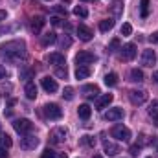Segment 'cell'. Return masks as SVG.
Instances as JSON below:
<instances>
[{
    "instance_id": "cell-14",
    "label": "cell",
    "mask_w": 158,
    "mask_h": 158,
    "mask_svg": "<svg viewBox=\"0 0 158 158\" xmlns=\"http://www.w3.org/2000/svg\"><path fill=\"white\" fill-rule=\"evenodd\" d=\"M123 118V109H119V107H114V109H109L107 112H105V119L107 121H118V119Z\"/></svg>"
},
{
    "instance_id": "cell-33",
    "label": "cell",
    "mask_w": 158,
    "mask_h": 158,
    "mask_svg": "<svg viewBox=\"0 0 158 158\" xmlns=\"http://www.w3.org/2000/svg\"><path fill=\"white\" fill-rule=\"evenodd\" d=\"M0 142H2V145H4V147H11V145H13V140H11V136H9V134H2Z\"/></svg>"
},
{
    "instance_id": "cell-35",
    "label": "cell",
    "mask_w": 158,
    "mask_h": 158,
    "mask_svg": "<svg viewBox=\"0 0 158 158\" xmlns=\"http://www.w3.org/2000/svg\"><path fill=\"white\" fill-rule=\"evenodd\" d=\"M118 46H119V39H112L110 40V44H109V52L112 53V52H116L118 50Z\"/></svg>"
},
{
    "instance_id": "cell-18",
    "label": "cell",
    "mask_w": 158,
    "mask_h": 158,
    "mask_svg": "<svg viewBox=\"0 0 158 158\" xmlns=\"http://www.w3.org/2000/svg\"><path fill=\"white\" fill-rule=\"evenodd\" d=\"M81 92H83L86 98H96V96L99 94V88H98V85H85V86L81 88Z\"/></svg>"
},
{
    "instance_id": "cell-17",
    "label": "cell",
    "mask_w": 158,
    "mask_h": 158,
    "mask_svg": "<svg viewBox=\"0 0 158 158\" xmlns=\"http://www.w3.org/2000/svg\"><path fill=\"white\" fill-rule=\"evenodd\" d=\"M24 94H26L28 99H35V98H37V86H35L33 81H28V83H26V86H24Z\"/></svg>"
},
{
    "instance_id": "cell-47",
    "label": "cell",
    "mask_w": 158,
    "mask_h": 158,
    "mask_svg": "<svg viewBox=\"0 0 158 158\" xmlns=\"http://www.w3.org/2000/svg\"><path fill=\"white\" fill-rule=\"evenodd\" d=\"M57 158H68V156H66V155L63 153V155H59V156H57Z\"/></svg>"
},
{
    "instance_id": "cell-1",
    "label": "cell",
    "mask_w": 158,
    "mask_h": 158,
    "mask_svg": "<svg viewBox=\"0 0 158 158\" xmlns=\"http://www.w3.org/2000/svg\"><path fill=\"white\" fill-rule=\"evenodd\" d=\"M0 57L6 61H20L26 57V42L24 40H9L0 46Z\"/></svg>"
},
{
    "instance_id": "cell-21",
    "label": "cell",
    "mask_w": 158,
    "mask_h": 158,
    "mask_svg": "<svg viewBox=\"0 0 158 158\" xmlns=\"http://www.w3.org/2000/svg\"><path fill=\"white\" fill-rule=\"evenodd\" d=\"M57 40V35L53 33V31H48V33H44L42 37H40V44L46 48V46H50V44H53Z\"/></svg>"
},
{
    "instance_id": "cell-48",
    "label": "cell",
    "mask_w": 158,
    "mask_h": 158,
    "mask_svg": "<svg viewBox=\"0 0 158 158\" xmlns=\"http://www.w3.org/2000/svg\"><path fill=\"white\" fill-rule=\"evenodd\" d=\"M81 2H98V0H81Z\"/></svg>"
},
{
    "instance_id": "cell-7",
    "label": "cell",
    "mask_w": 158,
    "mask_h": 158,
    "mask_svg": "<svg viewBox=\"0 0 158 158\" xmlns=\"http://www.w3.org/2000/svg\"><path fill=\"white\" fill-rule=\"evenodd\" d=\"M96 61H98V57H96L94 53H90V52H79L77 55H76L77 66H86V64H92V63H96Z\"/></svg>"
},
{
    "instance_id": "cell-9",
    "label": "cell",
    "mask_w": 158,
    "mask_h": 158,
    "mask_svg": "<svg viewBox=\"0 0 158 158\" xmlns=\"http://www.w3.org/2000/svg\"><path fill=\"white\" fill-rule=\"evenodd\" d=\"M40 85H42V88H44L48 94H53V92H57V90H59L57 81H55V79H52L50 76H46V77L40 79Z\"/></svg>"
},
{
    "instance_id": "cell-38",
    "label": "cell",
    "mask_w": 158,
    "mask_h": 158,
    "mask_svg": "<svg viewBox=\"0 0 158 158\" xmlns=\"http://www.w3.org/2000/svg\"><path fill=\"white\" fill-rule=\"evenodd\" d=\"M59 44H61V48H68V46L72 44V39L66 35V37H63V39H61V42H59Z\"/></svg>"
},
{
    "instance_id": "cell-20",
    "label": "cell",
    "mask_w": 158,
    "mask_h": 158,
    "mask_svg": "<svg viewBox=\"0 0 158 158\" xmlns=\"http://www.w3.org/2000/svg\"><path fill=\"white\" fill-rule=\"evenodd\" d=\"M103 149H105V153H107L109 156H114V155H118V153H119V147L116 145V143L109 142V140H105V142H103Z\"/></svg>"
},
{
    "instance_id": "cell-50",
    "label": "cell",
    "mask_w": 158,
    "mask_h": 158,
    "mask_svg": "<svg viewBox=\"0 0 158 158\" xmlns=\"http://www.w3.org/2000/svg\"><path fill=\"white\" fill-rule=\"evenodd\" d=\"M9 2H11V4H17V2H19V0H9Z\"/></svg>"
},
{
    "instance_id": "cell-2",
    "label": "cell",
    "mask_w": 158,
    "mask_h": 158,
    "mask_svg": "<svg viewBox=\"0 0 158 158\" xmlns=\"http://www.w3.org/2000/svg\"><path fill=\"white\" fill-rule=\"evenodd\" d=\"M44 116L48 119H61L63 118V109L57 103H48V105H44Z\"/></svg>"
},
{
    "instance_id": "cell-36",
    "label": "cell",
    "mask_w": 158,
    "mask_h": 158,
    "mask_svg": "<svg viewBox=\"0 0 158 158\" xmlns=\"http://www.w3.org/2000/svg\"><path fill=\"white\" fill-rule=\"evenodd\" d=\"M40 158H57V156H55V153H53V151H52V149L48 147V149H44V151H42Z\"/></svg>"
},
{
    "instance_id": "cell-49",
    "label": "cell",
    "mask_w": 158,
    "mask_h": 158,
    "mask_svg": "<svg viewBox=\"0 0 158 158\" xmlns=\"http://www.w3.org/2000/svg\"><path fill=\"white\" fill-rule=\"evenodd\" d=\"M92 158H103V156H101V155H94Z\"/></svg>"
},
{
    "instance_id": "cell-29",
    "label": "cell",
    "mask_w": 158,
    "mask_h": 158,
    "mask_svg": "<svg viewBox=\"0 0 158 158\" xmlns=\"http://www.w3.org/2000/svg\"><path fill=\"white\" fill-rule=\"evenodd\" d=\"M74 96H76V92H74V88H72V86H66V88L63 90V98H64L66 101H72V99H74Z\"/></svg>"
},
{
    "instance_id": "cell-52",
    "label": "cell",
    "mask_w": 158,
    "mask_h": 158,
    "mask_svg": "<svg viewBox=\"0 0 158 158\" xmlns=\"http://www.w3.org/2000/svg\"><path fill=\"white\" fill-rule=\"evenodd\" d=\"M0 33H2V30H0Z\"/></svg>"
},
{
    "instance_id": "cell-34",
    "label": "cell",
    "mask_w": 158,
    "mask_h": 158,
    "mask_svg": "<svg viewBox=\"0 0 158 158\" xmlns=\"http://www.w3.org/2000/svg\"><path fill=\"white\" fill-rule=\"evenodd\" d=\"M81 142H83L85 145H90V147H94V145H96V138H92V136H83V138H81Z\"/></svg>"
},
{
    "instance_id": "cell-41",
    "label": "cell",
    "mask_w": 158,
    "mask_h": 158,
    "mask_svg": "<svg viewBox=\"0 0 158 158\" xmlns=\"http://www.w3.org/2000/svg\"><path fill=\"white\" fill-rule=\"evenodd\" d=\"M0 158H9L7 151H6V147H0Z\"/></svg>"
},
{
    "instance_id": "cell-53",
    "label": "cell",
    "mask_w": 158,
    "mask_h": 158,
    "mask_svg": "<svg viewBox=\"0 0 158 158\" xmlns=\"http://www.w3.org/2000/svg\"><path fill=\"white\" fill-rule=\"evenodd\" d=\"M46 2H50V0H46Z\"/></svg>"
},
{
    "instance_id": "cell-12",
    "label": "cell",
    "mask_w": 158,
    "mask_h": 158,
    "mask_svg": "<svg viewBox=\"0 0 158 158\" xmlns=\"http://www.w3.org/2000/svg\"><path fill=\"white\" fill-rule=\"evenodd\" d=\"M142 64L143 66L156 64V53H155V50H143V53H142Z\"/></svg>"
},
{
    "instance_id": "cell-8",
    "label": "cell",
    "mask_w": 158,
    "mask_h": 158,
    "mask_svg": "<svg viewBox=\"0 0 158 158\" xmlns=\"http://www.w3.org/2000/svg\"><path fill=\"white\" fill-rule=\"evenodd\" d=\"M37 145H39V138H37V136H33V134H26V136L20 140V147H22V149H26V151L35 149Z\"/></svg>"
},
{
    "instance_id": "cell-13",
    "label": "cell",
    "mask_w": 158,
    "mask_h": 158,
    "mask_svg": "<svg viewBox=\"0 0 158 158\" xmlns=\"http://www.w3.org/2000/svg\"><path fill=\"white\" fill-rule=\"evenodd\" d=\"M46 59H48V63H50V64H53V66H64V64H66V59H64V55H63V53H59V52H55V53H50Z\"/></svg>"
},
{
    "instance_id": "cell-26",
    "label": "cell",
    "mask_w": 158,
    "mask_h": 158,
    "mask_svg": "<svg viewBox=\"0 0 158 158\" xmlns=\"http://www.w3.org/2000/svg\"><path fill=\"white\" fill-rule=\"evenodd\" d=\"M90 76V68L88 66H77L76 70V79H86Z\"/></svg>"
},
{
    "instance_id": "cell-28",
    "label": "cell",
    "mask_w": 158,
    "mask_h": 158,
    "mask_svg": "<svg viewBox=\"0 0 158 158\" xmlns=\"http://www.w3.org/2000/svg\"><path fill=\"white\" fill-rule=\"evenodd\" d=\"M105 85H107V86H116V85H118V74H114V72L107 74V76H105Z\"/></svg>"
},
{
    "instance_id": "cell-39",
    "label": "cell",
    "mask_w": 158,
    "mask_h": 158,
    "mask_svg": "<svg viewBox=\"0 0 158 158\" xmlns=\"http://www.w3.org/2000/svg\"><path fill=\"white\" fill-rule=\"evenodd\" d=\"M140 149H142L140 145H131V149H129V153H131L132 156H138V155H140Z\"/></svg>"
},
{
    "instance_id": "cell-45",
    "label": "cell",
    "mask_w": 158,
    "mask_h": 158,
    "mask_svg": "<svg viewBox=\"0 0 158 158\" xmlns=\"http://www.w3.org/2000/svg\"><path fill=\"white\" fill-rule=\"evenodd\" d=\"M151 42H158V33H155V35H151Z\"/></svg>"
},
{
    "instance_id": "cell-51",
    "label": "cell",
    "mask_w": 158,
    "mask_h": 158,
    "mask_svg": "<svg viewBox=\"0 0 158 158\" xmlns=\"http://www.w3.org/2000/svg\"><path fill=\"white\" fill-rule=\"evenodd\" d=\"M63 2H66V4H68V2H72V0H63Z\"/></svg>"
},
{
    "instance_id": "cell-22",
    "label": "cell",
    "mask_w": 158,
    "mask_h": 158,
    "mask_svg": "<svg viewBox=\"0 0 158 158\" xmlns=\"http://www.w3.org/2000/svg\"><path fill=\"white\" fill-rule=\"evenodd\" d=\"M147 112H149V116L153 118V123L158 127V99H155V101L149 105V110H147Z\"/></svg>"
},
{
    "instance_id": "cell-25",
    "label": "cell",
    "mask_w": 158,
    "mask_h": 158,
    "mask_svg": "<svg viewBox=\"0 0 158 158\" xmlns=\"http://www.w3.org/2000/svg\"><path fill=\"white\" fill-rule=\"evenodd\" d=\"M149 6H151L149 0H140V15H142V19L149 17Z\"/></svg>"
},
{
    "instance_id": "cell-42",
    "label": "cell",
    "mask_w": 158,
    "mask_h": 158,
    "mask_svg": "<svg viewBox=\"0 0 158 158\" xmlns=\"http://www.w3.org/2000/svg\"><path fill=\"white\" fill-rule=\"evenodd\" d=\"M52 24H53V26H59V24H61V19H59V17H52Z\"/></svg>"
},
{
    "instance_id": "cell-37",
    "label": "cell",
    "mask_w": 158,
    "mask_h": 158,
    "mask_svg": "<svg viewBox=\"0 0 158 158\" xmlns=\"http://www.w3.org/2000/svg\"><path fill=\"white\" fill-rule=\"evenodd\" d=\"M112 11H114L116 15L121 13V0H114V4H112Z\"/></svg>"
},
{
    "instance_id": "cell-24",
    "label": "cell",
    "mask_w": 158,
    "mask_h": 158,
    "mask_svg": "<svg viewBox=\"0 0 158 158\" xmlns=\"http://www.w3.org/2000/svg\"><path fill=\"white\" fill-rule=\"evenodd\" d=\"M112 28H114V20H112V19H103V20L99 22V30H101L103 33L110 31Z\"/></svg>"
},
{
    "instance_id": "cell-3",
    "label": "cell",
    "mask_w": 158,
    "mask_h": 158,
    "mask_svg": "<svg viewBox=\"0 0 158 158\" xmlns=\"http://www.w3.org/2000/svg\"><path fill=\"white\" fill-rule=\"evenodd\" d=\"M13 129H15L19 134H28V132L33 129V123L26 118H20V119H15V121H13Z\"/></svg>"
},
{
    "instance_id": "cell-5",
    "label": "cell",
    "mask_w": 158,
    "mask_h": 158,
    "mask_svg": "<svg viewBox=\"0 0 158 158\" xmlns=\"http://www.w3.org/2000/svg\"><path fill=\"white\" fill-rule=\"evenodd\" d=\"M129 99H131L132 105H143V103L147 101V92H145V90H138V88H134V90L129 92Z\"/></svg>"
},
{
    "instance_id": "cell-31",
    "label": "cell",
    "mask_w": 158,
    "mask_h": 158,
    "mask_svg": "<svg viewBox=\"0 0 158 158\" xmlns=\"http://www.w3.org/2000/svg\"><path fill=\"white\" fill-rule=\"evenodd\" d=\"M55 76L61 79H66L68 72H66V66H55Z\"/></svg>"
},
{
    "instance_id": "cell-27",
    "label": "cell",
    "mask_w": 158,
    "mask_h": 158,
    "mask_svg": "<svg viewBox=\"0 0 158 158\" xmlns=\"http://www.w3.org/2000/svg\"><path fill=\"white\" fill-rule=\"evenodd\" d=\"M131 81L142 83V81H143V72H142L140 68H132V70H131Z\"/></svg>"
},
{
    "instance_id": "cell-16",
    "label": "cell",
    "mask_w": 158,
    "mask_h": 158,
    "mask_svg": "<svg viewBox=\"0 0 158 158\" xmlns=\"http://www.w3.org/2000/svg\"><path fill=\"white\" fill-rule=\"evenodd\" d=\"M77 35L81 40H85V42H88V40L92 39V30L90 28H86L85 24H79L77 26Z\"/></svg>"
},
{
    "instance_id": "cell-4",
    "label": "cell",
    "mask_w": 158,
    "mask_h": 158,
    "mask_svg": "<svg viewBox=\"0 0 158 158\" xmlns=\"http://www.w3.org/2000/svg\"><path fill=\"white\" fill-rule=\"evenodd\" d=\"M110 134H112L116 140H119V142H129V140H131V131H129L127 127H123V125H116V127H112Z\"/></svg>"
},
{
    "instance_id": "cell-19",
    "label": "cell",
    "mask_w": 158,
    "mask_h": 158,
    "mask_svg": "<svg viewBox=\"0 0 158 158\" xmlns=\"http://www.w3.org/2000/svg\"><path fill=\"white\" fill-rule=\"evenodd\" d=\"M35 76V70L33 68H30V66H20V70H19V77L24 79V81H30V79H33Z\"/></svg>"
},
{
    "instance_id": "cell-43",
    "label": "cell",
    "mask_w": 158,
    "mask_h": 158,
    "mask_svg": "<svg viewBox=\"0 0 158 158\" xmlns=\"http://www.w3.org/2000/svg\"><path fill=\"white\" fill-rule=\"evenodd\" d=\"M4 77H6V68L0 64V79H4Z\"/></svg>"
},
{
    "instance_id": "cell-23",
    "label": "cell",
    "mask_w": 158,
    "mask_h": 158,
    "mask_svg": "<svg viewBox=\"0 0 158 158\" xmlns=\"http://www.w3.org/2000/svg\"><path fill=\"white\" fill-rule=\"evenodd\" d=\"M77 114H79V118H81V119H88V118H90V114H92V109H90L86 103H85V105H79Z\"/></svg>"
},
{
    "instance_id": "cell-10",
    "label": "cell",
    "mask_w": 158,
    "mask_h": 158,
    "mask_svg": "<svg viewBox=\"0 0 158 158\" xmlns=\"http://www.w3.org/2000/svg\"><path fill=\"white\" fill-rule=\"evenodd\" d=\"M121 57H123V61H132L136 57V44H132V42L125 44L121 48Z\"/></svg>"
},
{
    "instance_id": "cell-6",
    "label": "cell",
    "mask_w": 158,
    "mask_h": 158,
    "mask_svg": "<svg viewBox=\"0 0 158 158\" xmlns=\"http://www.w3.org/2000/svg\"><path fill=\"white\" fill-rule=\"evenodd\" d=\"M66 136H68V132H66L64 127H55V129L50 132V142L57 145V143H63V142L66 140Z\"/></svg>"
},
{
    "instance_id": "cell-30",
    "label": "cell",
    "mask_w": 158,
    "mask_h": 158,
    "mask_svg": "<svg viewBox=\"0 0 158 158\" xmlns=\"http://www.w3.org/2000/svg\"><path fill=\"white\" fill-rule=\"evenodd\" d=\"M74 15L85 19V17H88V11H86V7H83V6H76V7H74Z\"/></svg>"
},
{
    "instance_id": "cell-11",
    "label": "cell",
    "mask_w": 158,
    "mask_h": 158,
    "mask_svg": "<svg viewBox=\"0 0 158 158\" xmlns=\"http://www.w3.org/2000/svg\"><path fill=\"white\" fill-rule=\"evenodd\" d=\"M44 24H46L44 17H40V15H37V17H33V19H31V22H30V30H31V33L39 35V33H40V30L44 28Z\"/></svg>"
},
{
    "instance_id": "cell-44",
    "label": "cell",
    "mask_w": 158,
    "mask_h": 158,
    "mask_svg": "<svg viewBox=\"0 0 158 158\" xmlns=\"http://www.w3.org/2000/svg\"><path fill=\"white\" fill-rule=\"evenodd\" d=\"M6 17H7V13H6V11H2V9H0V22H2V20H6Z\"/></svg>"
},
{
    "instance_id": "cell-40",
    "label": "cell",
    "mask_w": 158,
    "mask_h": 158,
    "mask_svg": "<svg viewBox=\"0 0 158 158\" xmlns=\"http://www.w3.org/2000/svg\"><path fill=\"white\" fill-rule=\"evenodd\" d=\"M53 11H55V13H59V15H63V17H66V9H64V7H61V6H53Z\"/></svg>"
},
{
    "instance_id": "cell-32",
    "label": "cell",
    "mask_w": 158,
    "mask_h": 158,
    "mask_svg": "<svg viewBox=\"0 0 158 158\" xmlns=\"http://www.w3.org/2000/svg\"><path fill=\"white\" fill-rule=\"evenodd\" d=\"M131 33H132V26H131L129 22H125V24L121 26V35H123V37H129Z\"/></svg>"
},
{
    "instance_id": "cell-46",
    "label": "cell",
    "mask_w": 158,
    "mask_h": 158,
    "mask_svg": "<svg viewBox=\"0 0 158 158\" xmlns=\"http://www.w3.org/2000/svg\"><path fill=\"white\" fill-rule=\"evenodd\" d=\"M153 81H155V83L158 85V70L155 72V74H153Z\"/></svg>"
},
{
    "instance_id": "cell-15",
    "label": "cell",
    "mask_w": 158,
    "mask_h": 158,
    "mask_svg": "<svg viewBox=\"0 0 158 158\" xmlns=\"http://www.w3.org/2000/svg\"><path fill=\"white\" fill-rule=\"evenodd\" d=\"M112 99H114V96H112V94H103L101 98H98V101H96V109H98V110L107 109V107L112 103Z\"/></svg>"
}]
</instances>
